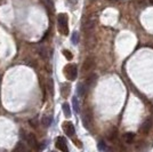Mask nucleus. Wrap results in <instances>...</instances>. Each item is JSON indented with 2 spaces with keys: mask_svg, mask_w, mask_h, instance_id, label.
Here are the masks:
<instances>
[{
  "mask_svg": "<svg viewBox=\"0 0 153 152\" xmlns=\"http://www.w3.org/2000/svg\"><path fill=\"white\" fill-rule=\"evenodd\" d=\"M57 23H58V30L59 32L68 36L69 33V21H68V15L66 14H58L57 16Z\"/></svg>",
  "mask_w": 153,
  "mask_h": 152,
  "instance_id": "f257e3e1",
  "label": "nucleus"
},
{
  "mask_svg": "<svg viewBox=\"0 0 153 152\" xmlns=\"http://www.w3.org/2000/svg\"><path fill=\"white\" fill-rule=\"evenodd\" d=\"M64 75L66 77L68 80L73 81L76 80V76H78V69H76V64H69L64 68Z\"/></svg>",
  "mask_w": 153,
  "mask_h": 152,
  "instance_id": "f03ea898",
  "label": "nucleus"
},
{
  "mask_svg": "<svg viewBox=\"0 0 153 152\" xmlns=\"http://www.w3.org/2000/svg\"><path fill=\"white\" fill-rule=\"evenodd\" d=\"M82 124L85 128L87 129H90L91 128V124H93V114H91V111L89 109L85 110V112L82 114Z\"/></svg>",
  "mask_w": 153,
  "mask_h": 152,
  "instance_id": "7ed1b4c3",
  "label": "nucleus"
},
{
  "mask_svg": "<svg viewBox=\"0 0 153 152\" xmlns=\"http://www.w3.org/2000/svg\"><path fill=\"white\" fill-rule=\"evenodd\" d=\"M63 130H64V133L66 134L68 136H70V137H72V136L74 135V133H76V128H74L73 124H72L71 121H65V122H64Z\"/></svg>",
  "mask_w": 153,
  "mask_h": 152,
  "instance_id": "20e7f679",
  "label": "nucleus"
},
{
  "mask_svg": "<svg viewBox=\"0 0 153 152\" xmlns=\"http://www.w3.org/2000/svg\"><path fill=\"white\" fill-rule=\"evenodd\" d=\"M56 148L59 149L62 152H69V149H68V144H66V141L64 137L59 136L56 139Z\"/></svg>",
  "mask_w": 153,
  "mask_h": 152,
  "instance_id": "39448f33",
  "label": "nucleus"
},
{
  "mask_svg": "<svg viewBox=\"0 0 153 152\" xmlns=\"http://www.w3.org/2000/svg\"><path fill=\"white\" fill-rule=\"evenodd\" d=\"M151 127H152V120L149 118V119H146V120L142 124V126H140V132L143 134H147L150 132Z\"/></svg>",
  "mask_w": 153,
  "mask_h": 152,
  "instance_id": "423d86ee",
  "label": "nucleus"
},
{
  "mask_svg": "<svg viewBox=\"0 0 153 152\" xmlns=\"http://www.w3.org/2000/svg\"><path fill=\"white\" fill-rule=\"evenodd\" d=\"M26 141H27V144L33 148V149H38V142H37V139H36V136L33 135V134H29V135H26Z\"/></svg>",
  "mask_w": 153,
  "mask_h": 152,
  "instance_id": "0eeeda50",
  "label": "nucleus"
},
{
  "mask_svg": "<svg viewBox=\"0 0 153 152\" xmlns=\"http://www.w3.org/2000/svg\"><path fill=\"white\" fill-rule=\"evenodd\" d=\"M93 66H94V60H93L91 57H89V58H87V60L85 61L83 66H82V71L83 72H87V71L91 70Z\"/></svg>",
  "mask_w": 153,
  "mask_h": 152,
  "instance_id": "6e6552de",
  "label": "nucleus"
},
{
  "mask_svg": "<svg viewBox=\"0 0 153 152\" xmlns=\"http://www.w3.org/2000/svg\"><path fill=\"white\" fill-rule=\"evenodd\" d=\"M122 137H123V141H125L126 143H128V144H129V143H131V142L134 141L135 134L134 133H126L123 136H122Z\"/></svg>",
  "mask_w": 153,
  "mask_h": 152,
  "instance_id": "1a4fd4ad",
  "label": "nucleus"
},
{
  "mask_svg": "<svg viewBox=\"0 0 153 152\" xmlns=\"http://www.w3.org/2000/svg\"><path fill=\"white\" fill-rule=\"evenodd\" d=\"M86 92H87V86L85 83H79L78 85V94H79V96H85Z\"/></svg>",
  "mask_w": 153,
  "mask_h": 152,
  "instance_id": "9d476101",
  "label": "nucleus"
},
{
  "mask_svg": "<svg viewBox=\"0 0 153 152\" xmlns=\"http://www.w3.org/2000/svg\"><path fill=\"white\" fill-rule=\"evenodd\" d=\"M62 109H63V112H64V114H65V117H66V118H70L71 117L70 105H69L68 103H64L63 105H62Z\"/></svg>",
  "mask_w": 153,
  "mask_h": 152,
  "instance_id": "9b49d317",
  "label": "nucleus"
},
{
  "mask_svg": "<svg viewBox=\"0 0 153 152\" xmlns=\"http://www.w3.org/2000/svg\"><path fill=\"white\" fill-rule=\"evenodd\" d=\"M62 96L63 97H68L69 94H70V86L68 85V83H65V85H62Z\"/></svg>",
  "mask_w": 153,
  "mask_h": 152,
  "instance_id": "f8f14e48",
  "label": "nucleus"
},
{
  "mask_svg": "<svg viewBox=\"0 0 153 152\" xmlns=\"http://www.w3.org/2000/svg\"><path fill=\"white\" fill-rule=\"evenodd\" d=\"M96 79H97V76H96V75H91L90 77L87 78V80H86V83H85V85H86L87 87H89V86H91V85L95 83Z\"/></svg>",
  "mask_w": 153,
  "mask_h": 152,
  "instance_id": "ddd939ff",
  "label": "nucleus"
},
{
  "mask_svg": "<svg viewBox=\"0 0 153 152\" xmlns=\"http://www.w3.org/2000/svg\"><path fill=\"white\" fill-rule=\"evenodd\" d=\"M51 120H53V119H51V115H45V117L42 118V125L46 127H48L51 124Z\"/></svg>",
  "mask_w": 153,
  "mask_h": 152,
  "instance_id": "4468645a",
  "label": "nucleus"
},
{
  "mask_svg": "<svg viewBox=\"0 0 153 152\" xmlns=\"http://www.w3.org/2000/svg\"><path fill=\"white\" fill-rule=\"evenodd\" d=\"M72 104H73V110L76 111V113H78V112H79V103H78L76 96H74V97L72 98Z\"/></svg>",
  "mask_w": 153,
  "mask_h": 152,
  "instance_id": "2eb2a0df",
  "label": "nucleus"
},
{
  "mask_svg": "<svg viewBox=\"0 0 153 152\" xmlns=\"http://www.w3.org/2000/svg\"><path fill=\"white\" fill-rule=\"evenodd\" d=\"M45 5L48 10H51V12L54 10V2H53V0H45Z\"/></svg>",
  "mask_w": 153,
  "mask_h": 152,
  "instance_id": "dca6fc26",
  "label": "nucleus"
},
{
  "mask_svg": "<svg viewBox=\"0 0 153 152\" xmlns=\"http://www.w3.org/2000/svg\"><path fill=\"white\" fill-rule=\"evenodd\" d=\"M98 149H100L101 151H108V146L104 143V141H101V142L98 143Z\"/></svg>",
  "mask_w": 153,
  "mask_h": 152,
  "instance_id": "f3484780",
  "label": "nucleus"
},
{
  "mask_svg": "<svg viewBox=\"0 0 153 152\" xmlns=\"http://www.w3.org/2000/svg\"><path fill=\"white\" fill-rule=\"evenodd\" d=\"M78 41H79V34H78V32H74L73 36H72V42L74 45H76Z\"/></svg>",
  "mask_w": 153,
  "mask_h": 152,
  "instance_id": "a211bd4d",
  "label": "nucleus"
},
{
  "mask_svg": "<svg viewBox=\"0 0 153 152\" xmlns=\"http://www.w3.org/2000/svg\"><path fill=\"white\" fill-rule=\"evenodd\" d=\"M63 54H64V56L66 57L69 61H71V60H72V57H73V55L71 54V51H66V49H64V51H63Z\"/></svg>",
  "mask_w": 153,
  "mask_h": 152,
  "instance_id": "6ab92c4d",
  "label": "nucleus"
},
{
  "mask_svg": "<svg viewBox=\"0 0 153 152\" xmlns=\"http://www.w3.org/2000/svg\"><path fill=\"white\" fill-rule=\"evenodd\" d=\"M30 124H31V125L33 127H37V126H38V120H37V118H34V119L30 120Z\"/></svg>",
  "mask_w": 153,
  "mask_h": 152,
  "instance_id": "aec40b11",
  "label": "nucleus"
},
{
  "mask_svg": "<svg viewBox=\"0 0 153 152\" xmlns=\"http://www.w3.org/2000/svg\"><path fill=\"white\" fill-rule=\"evenodd\" d=\"M150 2H151V4L153 5V0H150Z\"/></svg>",
  "mask_w": 153,
  "mask_h": 152,
  "instance_id": "412c9836",
  "label": "nucleus"
},
{
  "mask_svg": "<svg viewBox=\"0 0 153 152\" xmlns=\"http://www.w3.org/2000/svg\"><path fill=\"white\" fill-rule=\"evenodd\" d=\"M51 152H55V151H51Z\"/></svg>",
  "mask_w": 153,
  "mask_h": 152,
  "instance_id": "4be33fe9",
  "label": "nucleus"
},
{
  "mask_svg": "<svg viewBox=\"0 0 153 152\" xmlns=\"http://www.w3.org/2000/svg\"><path fill=\"white\" fill-rule=\"evenodd\" d=\"M152 111H153V110H152Z\"/></svg>",
  "mask_w": 153,
  "mask_h": 152,
  "instance_id": "5701e85b",
  "label": "nucleus"
}]
</instances>
